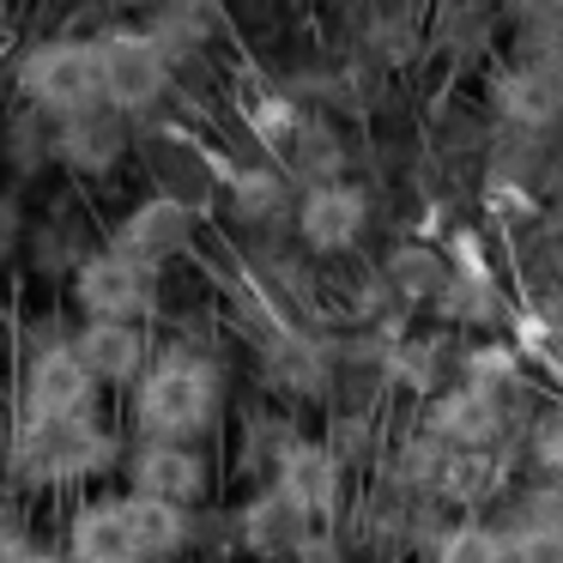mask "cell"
<instances>
[{
  "label": "cell",
  "mask_w": 563,
  "mask_h": 563,
  "mask_svg": "<svg viewBox=\"0 0 563 563\" xmlns=\"http://www.w3.org/2000/svg\"><path fill=\"white\" fill-rule=\"evenodd\" d=\"M219 418H224V369L207 352H188V345L152 352V369L128 394L134 442H188V449H200L219 430Z\"/></svg>",
  "instance_id": "obj_1"
},
{
  "label": "cell",
  "mask_w": 563,
  "mask_h": 563,
  "mask_svg": "<svg viewBox=\"0 0 563 563\" xmlns=\"http://www.w3.org/2000/svg\"><path fill=\"white\" fill-rule=\"evenodd\" d=\"M0 461L25 490H86L91 497V485L128 461V437L103 424V412L79 424H13Z\"/></svg>",
  "instance_id": "obj_2"
},
{
  "label": "cell",
  "mask_w": 563,
  "mask_h": 563,
  "mask_svg": "<svg viewBox=\"0 0 563 563\" xmlns=\"http://www.w3.org/2000/svg\"><path fill=\"white\" fill-rule=\"evenodd\" d=\"M13 91L25 103V115L37 122H74L86 110H103L98 91V49L79 31H55V37H37L25 55L13 62Z\"/></svg>",
  "instance_id": "obj_3"
},
{
  "label": "cell",
  "mask_w": 563,
  "mask_h": 563,
  "mask_svg": "<svg viewBox=\"0 0 563 563\" xmlns=\"http://www.w3.org/2000/svg\"><path fill=\"white\" fill-rule=\"evenodd\" d=\"M91 49H98V91H103V110L110 115L134 122V115L158 110L170 98L176 55L146 25H110L91 37Z\"/></svg>",
  "instance_id": "obj_4"
},
{
  "label": "cell",
  "mask_w": 563,
  "mask_h": 563,
  "mask_svg": "<svg viewBox=\"0 0 563 563\" xmlns=\"http://www.w3.org/2000/svg\"><path fill=\"white\" fill-rule=\"evenodd\" d=\"M67 297H74L79 321H128V328H146L152 309H158V267L122 255V249H86L67 273Z\"/></svg>",
  "instance_id": "obj_5"
},
{
  "label": "cell",
  "mask_w": 563,
  "mask_h": 563,
  "mask_svg": "<svg viewBox=\"0 0 563 563\" xmlns=\"http://www.w3.org/2000/svg\"><path fill=\"white\" fill-rule=\"evenodd\" d=\"M103 412V388L86 376L74 345L55 340L37 345L19 369V418L13 424H79V418Z\"/></svg>",
  "instance_id": "obj_6"
},
{
  "label": "cell",
  "mask_w": 563,
  "mask_h": 563,
  "mask_svg": "<svg viewBox=\"0 0 563 563\" xmlns=\"http://www.w3.org/2000/svg\"><path fill=\"white\" fill-rule=\"evenodd\" d=\"M62 558L67 563H146L134 509H128V490H91V497H79L74 509H67Z\"/></svg>",
  "instance_id": "obj_7"
},
{
  "label": "cell",
  "mask_w": 563,
  "mask_h": 563,
  "mask_svg": "<svg viewBox=\"0 0 563 563\" xmlns=\"http://www.w3.org/2000/svg\"><path fill=\"white\" fill-rule=\"evenodd\" d=\"M122 478H128V497L195 509L212 490V461L200 449H188V442H128Z\"/></svg>",
  "instance_id": "obj_8"
},
{
  "label": "cell",
  "mask_w": 563,
  "mask_h": 563,
  "mask_svg": "<svg viewBox=\"0 0 563 563\" xmlns=\"http://www.w3.org/2000/svg\"><path fill=\"white\" fill-rule=\"evenodd\" d=\"M67 345L103 394H134V382L152 369V333L128 321H79Z\"/></svg>",
  "instance_id": "obj_9"
},
{
  "label": "cell",
  "mask_w": 563,
  "mask_h": 563,
  "mask_svg": "<svg viewBox=\"0 0 563 563\" xmlns=\"http://www.w3.org/2000/svg\"><path fill=\"white\" fill-rule=\"evenodd\" d=\"M128 146H134V140H128V122L110 110H86V115H74V122L49 128V164H62L79 183L115 176L128 164Z\"/></svg>",
  "instance_id": "obj_10"
},
{
  "label": "cell",
  "mask_w": 563,
  "mask_h": 563,
  "mask_svg": "<svg viewBox=\"0 0 563 563\" xmlns=\"http://www.w3.org/2000/svg\"><path fill=\"white\" fill-rule=\"evenodd\" d=\"M188 236H195V207L176 195H146L140 207H128L110 231V249L146 261V267H164L170 255H183Z\"/></svg>",
  "instance_id": "obj_11"
},
{
  "label": "cell",
  "mask_w": 563,
  "mask_h": 563,
  "mask_svg": "<svg viewBox=\"0 0 563 563\" xmlns=\"http://www.w3.org/2000/svg\"><path fill=\"white\" fill-rule=\"evenodd\" d=\"M364 224H369V200H364V188H352V183H316L303 195V207H297V236H303L316 255L352 249L357 236H364Z\"/></svg>",
  "instance_id": "obj_12"
},
{
  "label": "cell",
  "mask_w": 563,
  "mask_h": 563,
  "mask_svg": "<svg viewBox=\"0 0 563 563\" xmlns=\"http://www.w3.org/2000/svg\"><path fill=\"white\" fill-rule=\"evenodd\" d=\"M497 110L509 115L515 128H551L563 122V74L551 62H521L497 79Z\"/></svg>",
  "instance_id": "obj_13"
},
{
  "label": "cell",
  "mask_w": 563,
  "mask_h": 563,
  "mask_svg": "<svg viewBox=\"0 0 563 563\" xmlns=\"http://www.w3.org/2000/svg\"><path fill=\"white\" fill-rule=\"evenodd\" d=\"M279 497L291 503V509H303V515L333 497V461L316 449V442H291V449L279 454Z\"/></svg>",
  "instance_id": "obj_14"
},
{
  "label": "cell",
  "mask_w": 563,
  "mask_h": 563,
  "mask_svg": "<svg viewBox=\"0 0 563 563\" xmlns=\"http://www.w3.org/2000/svg\"><path fill=\"white\" fill-rule=\"evenodd\" d=\"M437 563H509V539H503L497 527L466 521V527H454V533L442 539Z\"/></svg>",
  "instance_id": "obj_15"
},
{
  "label": "cell",
  "mask_w": 563,
  "mask_h": 563,
  "mask_svg": "<svg viewBox=\"0 0 563 563\" xmlns=\"http://www.w3.org/2000/svg\"><path fill=\"white\" fill-rule=\"evenodd\" d=\"M509 563H563V521H539L527 533H515Z\"/></svg>",
  "instance_id": "obj_16"
},
{
  "label": "cell",
  "mask_w": 563,
  "mask_h": 563,
  "mask_svg": "<svg viewBox=\"0 0 563 563\" xmlns=\"http://www.w3.org/2000/svg\"><path fill=\"white\" fill-rule=\"evenodd\" d=\"M31 545H37V539H31V527L19 521L13 509H0V563H19Z\"/></svg>",
  "instance_id": "obj_17"
},
{
  "label": "cell",
  "mask_w": 563,
  "mask_h": 563,
  "mask_svg": "<svg viewBox=\"0 0 563 563\" xmlns=\"http://www.w3.org/2000/svg\"><path fill=\"white\" fill-rule=\"evenodd\" d=\"M19 243H25V212H19L13 195H0V261L13 255Z\"/></svg>",
  "instance_id": "obj_18"
},
{
  "label": "cell",
  "mask_w": 563,
  "mask_h": 563,
  "mask_svg": "<svg viewBox=\"0 0 563 563\" xmlns=\"http://www.w3.org/2000/svg\"><path fill=\"white\" fill-rule=\"evenodd\" d=\"M19 563H67V558H62V551H55V545H31V551H25V558H19Z\"/></svg>",
  "instance_id": "obj_19"
},
{
  "label": "cell",
  "mask_w": 563,
  "mask_h": 563,
  "mask_svg": "<svg viewBox=\"0 0 563 563\" xmlns=\"http://www.w3.org/2000/svg\"><path fill=\"white\" fill-rule=\"evenodd\" d=\"M0 25H7V7H0Z\"/></svg>",
  "instance_id": "obj_20"
}]
</instances>
